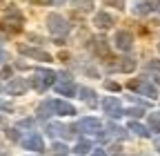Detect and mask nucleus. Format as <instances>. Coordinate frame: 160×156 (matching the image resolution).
Masks as SVG:
<instances>
[{
  "mask_svg": "<svg viewBox=\"0 0 160 156\" xmlns=\"http://www.w3.org/2000/svg\"><path fill=\"white\" fill-rule=\"evenodd\" d=\"M47 25H49V31H51V34H56V36H62V34H67V31H69L67 20H65L62 16H58V13H49Z\"/></svg>",
  "mask_w": 160,
  "mask_h": 156,
  "instance_id": "f257e3e1",
  "label": "nucleus"
},
{
  "mask_svg": "<svg viewBox=\"0 0 160 156\" xmlns=\"http://www.w3.org/2000/svg\"><path fill=\"white\" fill-rule=\"evenodd\" d=\"M131 45H133L131 34H127V31H118V34H116V47H118V49L129 51V49H131Z\"/></svg>",
  "mask_w": 160,
  "mask_h": 156,
  "instance_id": "f03ea898",
  "label": "nucleus"
},
{
  "mask_svg": "<svg viewBox=\"0 0 160 156\" xmlns=\"http://www.w3.org/2000/svg\"><path fill=\"white\" fill-rule=\"evenodd\" d=\"M22 54H27V56H31V58H36V60H42V63H49L51 60V56L47 54V51H40V49H31V47H25V45H20L18 47Z\"/></svg>",
  "mask_w": 160,
  "mask_h": 156,
  "instance_id": "7ed1b4c3",
  "label": "nucleus"
},
{
  "mask_svg": "<svg viewBox=\"0 0 160 156\" xmlns=\"http://www.w3.org/2000/svg\"><path fill=\"white\" fill-rule=\"evenodd\" d=\"M93 49H96V54H98L100 58H105L107 63H109V60H113V58H111V54H109V49H107V43L102 40V38H98V40H96Z\"/></svg>",
  "mask_w": 160,
  "mask_h": 156,
  "instance_id": "20e7f679",
  "label": "nucleus"
},
{
  "mask_svg": "<svg viewBox=\"0 0 160 156\" xmlns=\"http://www.w3.org/2000/svg\"><path fill=\"white\" fill-rule=\"evenodd\" d=\"M93 23H96V25H98L100 29H109V27L113 25V18H111L109 13H98Z\"/></svg>",
  "mask_w": 160,
  "mask_h": 156,
  "instance_id": "39448f33",
  "label": "nucleus"
},
{
  "mask_svg": "<svg viewBox=\"0 0 160 156\" xmlns=\"http://www.w3.org/2000/svg\"><path fill=\"white\" fill-rule=\"evenodd\" d=\"M102 105H105V109H107L111 116H118V114H120V103H118L116 98H107Z\"/></svg>",
  "mask_w": 160,
  "mask_h": 156,
  "instance_id": "423d86ee",
  "label": "nucleus"
},
{
  "mask_svg": "<svg viewBox=\"0 0 160 156\" xmlns=\"http://www.w3.org/2000/svg\"><path fill=\"white\" fill-rule=\"evenodd\" d=\"M56 89L60 91V94H73V83H69L67 81V78H65V81H60V83H56Z\"/></svg>",
  "mask_w": 160,
  "mask_h": 156,
  "instance_id": "0eeeda50",
  "label": "nucleus"
},
{
  "mask_svg": "<svg viewBox=\"0 0 160 156\" xmlns=\"http://www.w3.org/2000/svg\"><path fill=\"white\" fill-rule=\"evenodd\" d=\"M25 89H27V83H25V81H13V83L9 85V91H11V94H22Z\"/></svg>",
  "mask_w": 160,
  "mask_h": 156,
  "instance_id": "6e6552de",
  "label": "nucleus"
},
{
  "mask_svg": "<svg viewBox=\"0 0 160 156\" xmlns=\"http://www.w3.org/2000/svg\"><path fill=\"white\" fill-rule=\"evenodd\" d=\"M53 107H56L60 114H73V107H71V105H67V103H62V101H56V103H53Z\"/></svg>",
  "mask_w": 160,
  "mask_h": 156,
  "instance_id": "1a4fd4ad",
  "label": "nucleus"
},
{
  "mask_svg": "<svg viewBox=\"0 0 160 156\" xmlns=\"http://www.w3.org/2000/svg\"><path fill=\"white\" fill-rule=\"evenodd\" d=\"M133 67H136V63L131 60V58H122V63L118 65L120 71H133Z\"/></svg>",
  "mask_w": 160,
  "mask_h": 156,
  "instance_id": "9d476101",
  "label": "nucleus"
},
{
  "mask_svg": "<svg viewBox=\"0 0 160 156\" xmlns=\"http://www.w3.org/2000/svg\"><path fill=\"white\" fill-rule=\"evenodd\" d=\"M73 5L78 7V9H82V11H89L93 5H91V0H73Z\"/></svg>",
  "mask_w": 160,
  "mask_h": 156,
  "instance_id": "9b49d317",
  "label": "nucleus"
},
{
  "mask_svg": "<svg viewBox=\"0 0 160 156\" xmlns=\"http://www.w3.org/2000/svg\"><path fill=\"white\" fill-rule=\"evenodd\" d=\"M82 127H85V129H98V121H85Z\"/></svg>",
  "mask_w": 160,
  "mask_h": 156,
  "instance_id": "f8f14e48",
  "label": "nucleus"
},
{
  "mask_svg": "<svg viewBox=\"0 0 160 156\" xmlns=\"http://www.w3.org/2000/svg\"><path fill=\"white\" fill-rule=\"evenodd\" d=\"M136 11H138V13H147V11H149V3H145V5H138V7H136Z\"/></svg>",
  "mask_w": 160,
  "mask_h": 156,
  "instance_id": "ddd939ff",
  "label": "nucleus"
},
{
  "mask_svg": "<svg viewBox=\"0 0 160 156\" xmlns=\"http://www.w3.org/2000/svg\"><path fill=\"white\" fill-rule=\"evenodd\" d=\"M107 5H113L118 9H122V0H107Z\"/></svg>",
  "mask_w": 160,
  "mask_h": 156,
  "instance_id": "4468645a",
  "label": "nucleus"
},
{
  "mask_svg": "<svg viewBox=\"0 0 160 156\" xmlns=\"http://www.w3.org/2000/svg\"><path fill=\"white\" fill-rule=\"evenodd\" d=\"M151 125H153L156 129H160V116H151Z\"/></svg>",
  "mask_w": 160,
  "mask_h": 156,
  "instance_id": "2eb2a0df",
  "label": "nucleus"
},
{
  "mask_svg": "<svg viewBox=\"0 0 160 156\" xmlns=\"http://www.w3.org/2000/svg\"><path fill=\"white\" fill-rule=\"evenodd\" d=\"M149 69H156V71H160V60H151V63H149Z\"/></svg>",
  "mask_w": 160,
  "mask_h": 156,
  "instance_id": "dca6fc26",
  "label": "nucleus"
},
{
  "mask_svg": "<svg viewBox=\"0 0 160 156\" xmlns=\"http://www.w3.org/2000/svg\"><path fill=\"white\" fill-rule=\"evenodd\" d=\"M131 129H136V132H138V134H147V132H145V129H142V127H140V125H136V123H133V125H131Z\"/></svg>",
  "mask_w": 160,
  "mask_h": 156,
  "instance_id": "f3484780",
  "label": "nucleus"
},
{
  "mask_svg": "<svg viewBox=\"0 0 160 156\" xmlns=\"http://www.w3.org/2000/svg\"><path fill=\"white\" fill-rule=\"evenodd\" d=\"M149 5H153V9H160V0H149Z\"/></svg>",
  "mask_w": 160,
  "mask_h": 156,
  "instance_id": "a211bd4d",
  "label": "nucleus"
},
{
  "mask_svg": "<svg viewBox=\"0 0 160 156\" xmlns=\"http://www.w3.org/2000/svg\"><path fill=\"white\" fill-rule=\"evenodd\" d=\"M0 74H2V76L7 78V76H11V69H9V67H5V69H2V71H0Z\"/></svg>",
  "mask_w": 160,
  "mask_h": 156,
  "instance_id": "6ab92c4d",
  "label": "nucleus"
},
{
  "mask_svg": "<svg viewBox=\"0 0 160 156\" xmlns=\"http://www.w3.org/2000/svg\"><path fill=\"white\" fill-rule=\"evenodd\" d=\"M107 89H113V91H116V89H120V87H118L116 83H107Z\"/></svg>",
  "mask_w": 160,
  "mask_h": 156,
  "instance_id": "aec40b11",
  "label": "nucleus"
},
{
  "mask_svg": "<svg viewBox=\"0 0 160 156\" xmlns=\"http://www.w3.org/2000/svg\"><path fill=\"white\" fill-rule=\"evenodd\" d=\"M31 3H36V5H49V0H31Z\"/></svg>",
  "mask_w": 160,
  "mask_h": 156,
  "instance_id": "412c9836",
  "label": "nucleus"
},
{
  "mask_svg": "<svg viewBox=\"0 0 160 156\" xmlns=\"http://www.w3.org/2000/svg\"><path fill=\"white\" fill-rule=\"evenodd\" d=\"M93 156H105V154H102V152H96V154H93Z\"/></svg>",
  "mask_w": 160,
  "mask_h": 156,
  "instance_id": "4be33fe9",
  "label": "nucleus"
}]
</instances>
